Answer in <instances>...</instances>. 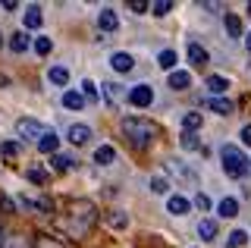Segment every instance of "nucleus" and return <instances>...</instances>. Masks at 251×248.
<instances>
[{"mask_svg":"<svg viewBox=\"0 0 251 248\" xmlns=\"http://www.w3.org/2000/svg\"><path fill=\"white\" fill-rule=\"evenodd\" d=\"M123 135H126V142L132 145V148H148V145L154 142V135H157V126L151 120H141V116H129V120H123Z\"/></svg>","mask_w":251,"mask_h":248,"instance_id":"nucleus-1","label":"nucleus"},{"mask_svg":"<svg viewBox=\"0 0 251 248\" xmlns=\"http://www.w3.org/2000/svg\"><path fill=\"white\" fill-rule=\"evenodd\" d=\"M94 220H98V207H94V201H75V204L69 207V223H66L69 236L82 239L85 232L94 226Z\"/></svg>","mask_w":251,"mask_h":248,"instance_id":"nucleus-2","label":"nucleus"},{"mask_svg":"<svg viewBox=\"0 0 251 248\" xmlns=\"http://www.w3.org/2000/svg\"><path fill=\"white\" fill-rule=\"evenodd\" d=\"M220 167H223V173L229 176V179H242V176H248L251 160L235 148V145H223V148H220Z\"/></svg>","mask_w":251,"mask_h":248,"instance_id":"nucleus-3","label":"nucleus"},{"mask_svg":"<svg viewBox=\"0 0 251 248\" xmlns=\"http://www.w3.org/2000/svg\"><path fill=\"white\" fill-rule=\"evenodd\" d=\"M16 135H19V138H28V142H38V138L44 135V126L38 120H25V116H22V120L16 123Z\"/></svg>","mask_w":251,"mask_h":248,"instance_id":"nucleus-4","label":"nucleus"},{"mask_svg":"<svg viewBox=\"0 0 251 248\" xmlns=\"http://www.w3.org/2000/svg\"><path fill=\"white\" fill-rule=\"evenodd\" d=\"M129 104L132 107H151L154 104V88L151 85H135L129 91Z\"/></svg>","mask_w":251,"mask_h":248,"instance_id":"nucleus-5","label":"nucleus"},{"mask_svg":"<svg viewBox=\"0 0 251 248\" xmlns=\"http://www.w3.org/2000/svg\"><path fill=\"white\" fill-rule=\"evenodd\" d=\"M167 170H170V173H176V179H182V182H192V185L198 182V173H195L185 160H167Z\"/></svg>","mask_w":251,"mask_h":248,"instance_id":"nucleus-6","label":"nucleus"},{"mask_svg":"<svg viewBox=\"0 0 251 248\" xmlns=\"http://www.w3.org/2000/svg\"><path fill=\"white\" fill-rule=\"evenodd\" d=\"M66 138L75 145V148H82V145H88V138H91V126H85V123H73V126L66 129Z\"/></svg>","mask_w":251,"mask_h":248,"instance_id":"nucleus-7","label":"nucleus"},{"mask_svg":"<svg viewBox=\"0 0 251 248\" xmlns=\"http://www.w3.org/2000/svg\"><path fill=\"white\" fill-rule=\"evenodd\" d=\"M116 28H120V16H116L113 10H100L98 13V32L110 35V32H116Z\"/></svg>","mask_w":251,"mask_h":248,"instance_id":"nucleus-8","label":"nucleus"},{"mask_svg":"<svg viewBox=\"0 0 251 248\" xmlns=\"http://www.w3.org/2000/svg\"><path fill=\"white\" fill-rule=\"evenodd\" d=\"M57 148H60V138H57V132H53V129H44V135L38 138V151L41 154H57Z\"/></svg>","mask_w":251,"mask_h":248,"instance_id":"nucleus-9","label":"nucleus"},{"mask_svg":"<svg viewBox=\"0 0 251 248\" xmlns=\"http://www.w3.org/2000/svg\"><path fill=\"white\" fill-rule=\"evenodd\" d=\"M100 95H104L107 107H120V100L126 98V91H123L116 82H107V85H100Z\"/></svg>","mask_w":251,"mask_h":248,"instance_id":"nucleus-10","label":"nucleus"},{"mask_svg":"<svg viewBox=\"0 0 251 248\" xmlns=\"http://www.w3.org/2000/svg\"><path fill=\"white\" fill-rule=\"evenodd\" d=\"M110 66H113L116 73H132V69H135V60H132V53L116 50L113 57H110Z\"/></svg>","mask_w":251,"mask_h":248,"instance_id":"nucleus-11","label":"nucleus"},{"mask_svg":"<svg viewBox=\"0 0 251 248\" xmlns=\"http://www.w3.org/2000/svg\"><path fill=\"white\" fill-rule=\"evenodd\" d=\"M188 207H192V201L182 198V195H170V198H167V211H170L173 217H182V214H188Z\"/></svg>","mask_w":251,"mask_h":248,"instance_id":"nucleus-12","label":"nucleus"},{"mask_svg":"<svg viewBox=\"0 0 251 248\" xmlns=\"http://www.w3.org/2000/svg\"><path fill=\"white\" fill-rule=\"evenodd\" d=\"M41 22H44V16H41V6H25V13H22V25L25 28H41Z\"/></svg>","mask_w":251,"mask_h":248,"instance_id":"nucleus-13","label":"nucleus"},{"mask_svg":"<svg viewBox=\"0 0 251 248\" xmlns=\"http://www.w3.org/2000/svg\"><path fill=\"white\" fill-rule=\"evenodd\" d=\"M113 160H116V148H113V145H100V148L94 151V164H98V167H110Z\"/></svg>","mask_w":251,"mask_h":248,"instance_id":"nucleus-14","label":"nucleus"},{"mask_svg":"<svg viewBox=\"0 0 251 248\" xmlns=\"http://www.w3.org/2000/svg\"><path fill=\"white\" fill-rule=\"evenodd\" d=\"M188 85H192V75H188L185 69H173L170 73V88L173 91H185Z\"/></svg>","mask_w":251,"mask_h":248,"instance_id":"nucleus-15","label":"nucleus"},{"mask_svg":"<svg viewBox=\"0 0 251 248\" xmlns=\"http://www.w3.org/2000/svg\"><path fill=\"white\" fill-rule=\"evenodd\" d=\"M204 85H207V91H210V95H226V88H229V79H226V75H207V82H204Z\"/></svg>","mask_w":251,"mask_h":248,"instance_id":"nucleus-16","label":"nucleus"},{"mask_svg":"<svg viewBox=\"0 0 251 248\" xmlns=\"http://www.w3.org/2000/svg\"><path fill=\"white\" fill-rule=\"evenodd\" d=\"M188 60H192L195 66H204V63H207L210 57H207V50H204L198 41H192V44H188Z\"/></svg>","mask_w":251,"mask_h":248,"instance_id":"nucleus-17","label":"nucleus"},{"mask_svg":"<svg viewBox=\"0 0 251 248\" xmlns=\"http://www.w3.org/2000/svg\"><path fill=\"white\" fill-rule=\"evenodd\" d=\"M176 63H179L176 50H160V53H157V66L167 69V73H173V69H176Z\"/></svg>","mask_w":251,"mask_h":248,"instance_id":"nucleus-18","label":"nucleus"},{"mask_svg":"<svg viewBox=\"0 0 251 248\" xmlns=\"http://www.w3.org/2000/svg\"><path fill=\"white\" fill-rule=\"evenodd\" d=\"M207 107H210L214 113H220V116H229V113H232V100H229V98H210Z\"/></svg>","mask_w":251,"mask_h":248,"instance_id":"nucleus-19","label":"nucleus"},{"mask_svg":"<svg viewBox=\"0 0 251 248\" xmlns=\"http://www.w3.org/2000/svg\"><path fill=\"white\" fill-rule=\"evenodd\" d=\"M47 79L63 88V85H69V69L66 66H50V69H47Z\"/></svg>","mask_w":251,"mask_h":248,"instance_id":"nucleus-20","label":"nucleus"},{"mask_svg":"<svg viewBox=\"0 0 251 248\" xmlns=\"http://www.w3.org/2000/svg\"><path fill=\"white\" fill-rule=\"evenodd\" d=\"M201 123H204V116L201 113H182V132H198L201 129Z\"/></svg>","mask_w":251,"mask_h":248,"instance_id":"nucleus-21","label":"nucleus"},{"mask_svg":"<svg viewBox=\"0 0 251 248\" xmlns=\"http://www.w3.org/2000/svg\"><path fill=\"white\" fill-rule=\"evenodd\" d=\"M198 236H201V242H214L217 239V220H201L198 223Z\"/></svg>","mask_w":251,"mask_h":248,"instance_id":"nucleus-22","label":"nucleus"},{"mask_svg":"<svg viewBox=\"0 0 251 248\" xmlns=\"http://www.w3.org/2000/svg\"><path fill=\"white\" fill-rule=\"evenodd\" d=\"M63 107H66V110H82L85 107L82 91H66V95H63Z\"/></svg>","mask_w":251,"mask_h":248,"instance_id":"nucleus-23","label":"nucleus"},{"mask_svg":"<svg viewBox=\"0 0 251 248\" xmlns=\"http://www.w3.org/2000/svg\"><path fill=\"white\" fill-rule=\"evenodd\" d=\"M50 164H53V170L66 173V170H73V167H75V157H73V154H53Z\"/></svg>","mask_w":251,"mask_h":248,"instance_id":"nucleus-24","label":"nucleus"},{"mask_svg":"<svg viewBox=\"0 0 251 248\" xmlns=\"http://www.w3.org/2000/svg\"><path fill=\"white\" fill-rule=\"evenodd\" d=\"M217 214L220 217H235V214H239V201H235V198H223L217 204Z\"/></svg>","mask_w":251,"mask_h":248,"instance_id":"nucleus-25","label":"nucleus"},{"mask_svg":"<svg viewBox=\"0 0 251 248\" xmlns=\"http://www.w3.org/2000/svg\"><path fill=\"white\" fill-rule=\"evenodd\" d=\"M223 22H226V32H229L232 38H242V19L235 16V13H226Z\"/></svg>","mask_w":251,"mask_h":248,"instance_id":"nucleus-26","label":"nucleus"},{"mask_svg":"<svg viewBox=\"0 0 251 248\" xmlns=\"http://www.w3.org/2000/svg\"><path fill=\"white\" fill-rule=\"evenodd\" d=\"M10 50H13V53H25V50H28V38H25V32L10 35Z\"/></svg>","mask_w":251,"mask_h":248,"instance_id":"nucleus-27","label":"nucleus"},{"mask_svg":"<svg viewBox=\"0 0 251 248\" xmlns=\"http://www.w3.org/2000/svg\"><path fill=\"white\" fill-rule=\"evenodd\" d=\"M82 98L85 100H100V91H98V85L91 79H82Z\"/></svg>","mask_w":251,"mask_h":248,"instance_id":"nucleus-28","label":"nucleus"},{"mask_svg":"<svg viewBox=\"0 0 251 248\" xmlns=\"http://www.w3.org/2000/svg\"><path fill=\"white\" fill-rule=\"evenodd\" d=\"M22 145L19 142H0V157H19Z\"/></svg>","mask_w":251,"mask_h":248,"instance_id":"nucleus-29","label":"nucleus"},{"mask_svg":"<svg viewBox=\"0 0 251 248\" xmlns=\"http://www.w3.org/2000/svg\"><path fill=\"white\" fill-rule=\"evenodd\" d=\"M107 223H110L113 229H126V226H129V217H126L123 211H113V214L107 217Z\"/></svg>","mask_w":251,"mask_h":248,"instance_id":"nucleus-30","label":"nucleus"},{"mask_svg":"<svg viewBox=\"0 0 251 248\" xmlns=\"http://www.w3.org/2000/svg\"><path fill=\"white\" fill-rule=\"evenodd\" d=\"M25 179L35 182V185H41V182H47V173H44L41 167H28V170H25Z\"/></svg>","mask_w":251,"mask_h":248,"instance_id":"nucleus-31","label":"nucleus"},{"mask_svg":"<svg viewBox=\"0 0 251 248\" xmlns=\"http://www.w3.org/2000/svg\"><path fill=\"white\" fill-rule=\"evenodd\" d=\"M245 242H248V232L245 229H232L229 232V248H245Z\"/></svg>","mask_w":251,"mask_h":248,"instance_id":"nucleus-32","label":"nucleus"},{"mask_svg":"<svg viewBox=\"0 0 251 248\" xmlns=\"http://www.w3.org/2000/svg\"><path fill=\"white\" fill-rule=\"evenodd\" d=\"M151 13H154V16H170L173 3H170V0H157V3H151Z\"/></svg>","mask_w":251,"mask_h":248,"instance_id":"nucleus-33","label":"nucleus"},{"mask_svg":"<svg viewBox=\"0 0 251 248\" xmlns=\"http://www.w3.org/2000/svg\"><path fill=\"white\" fill-rule=\"evenodd\" d=\"M151 192H154V195H167V192H170V182L163 179V176H154V179H151Z\"/></svg>","mask_w":251,"mask_h":248,"instance_id":"nucleus-34","label":"nucleus"},{"mask_svg":"<svg viewBox=\"0 0 251 248\" xmlns=\"http://www.w3.org/2000/svg\"><path fill=\"white\" fill-rule=\"evenodd\" d=\"M179 142H182V148H185V151H198V148H201V142H198V138H195L192 132H182V138H179Z\"/></svg>","mask_w":251,"mask_h":248,"instance_id":"nucleus-35","label":"nucleus"},{"mask_svg":"<svg viewBox=\"0 0 251 248\" xmlns=\"http://www.w3.org/2000/svg\"><path fill=\"white\" fill-rule=\"evenodd\" d=\"M35 50L41 53V57H47V53L53 50V41H50V38H38V41H35Z\"/></svg>","mask_w":251,"mask_h":248,"instance_id":"nucleus-36","label":"nucleus"},{"mask_svg":"<svg viewBox=\"0 0 251 248\" xmlns=\"http://www.w3.org/2000/svg\"><path fill=\"white\" fill-rule=\"evenodd\" d=\"M35 248H63L57 239H50V236H38V242H35Z\"/></svg>","mask_w":251,"mask_h":248,"instance_id":"nucleus-37","label":"nucleus"},{"mask_svg":"<svg viewBox=\"0 0 251 248\" xmlns=\"http://www.w3.org/2000/svg\"><path fill=\"white\" fill-rule=\"evenodd\" d=\"M195 207H198V211H210V198L204 195V192H198V195H195V201H192Z\"/></svg>","mask_w":251,"mask_h":248,"instance_id":"nucleus-38","label":"nucleus"},{"mask_svg":"<svg viewBox=\"0 0 251 248\" xmlns=\"http://www.w3.org/2000/svg\"><path fill=\"white\" fill-rule=\"evenodd\" d=\"M129 10L132 13H148V10H151V3H145V0H129Z\"/></svg>","mask_w":251,"mask_h":248,"instance_id":"nucleus-39","label":"nucleus"},{"mask_svg":"<svg viewBox=\"0 0 251 248\" xmlns=\"http://www.w3.org/2000/svg\"><path fill=\"white\" fill-rule=\"evenodd\" d=\"M6 248H28V242H25V239H19V236H16V239H10V242H6Z\"/></svg>","mask_w":251,"mask_h":248,"instance_id":"nucleus-40","label":"nucleus"},{"mask_svg":"<svg viewBox=\"0 0 251 248\" xmlns=\"http://www.w3.org/2000/svg\"><path fill=\"white\" fill-rule=\"evenodd\" d=\"M242 142L251 145V123H248V126H242Z\"/></svg>","mask_w":251,"mask_h":248,"instance_id":"nucleus-41","label":"nucleus"},{"mask_svg":"<svg viewBox=\"0 0 251 248\" xmlns=\"http://www.w3.org/2000/svg\"><path fill=\"white\" fill-rule=\"evenodd\" d=\"M242 38H245V50L251 53V32H248V35H242Z\"/></svg>","mask_w":251,"mask_h":248,"instance_id":"nucleus-42","label":"nucleus"},{"mask_svg":"<svg viewBox=\"0 0 251 248\" xmlns=\"http://www.w3.org/2000/svg\"><path fill=\"white\" fill-rule=\"evenodd\" d=\"M0 245H3V229H0Z\"/></svg>","mask_w":251,"mask_h":248,"instance_id":"nucleus-43","label":"nucleus"},{"mask_svg":"<svg viewBox=\"0 0 251 248\" xmlns=\"http://www.w3.org/2000/svg\"><path fill=\"white\" fill-rule=\"evenodd\" d=\"M0 44H3V35H0Z\"/></svg>","mask_w":251,"mask_h":248,"instance_id":"nucleus-44","label":"nucleus"},{"mask_svg":"<svg viewBox=\"0 0 251 248\" xmlns=\"http://www.w3.org/2000/svg\"><path fill=\"white\" fill-rule=\"evenodd\" d=\"M248 13H251V3H248Z\"/></svg>","mask_w":251,"mask_h":248,"instance_id":"nucleus-45","label":"nucleus"}]
</instances>
